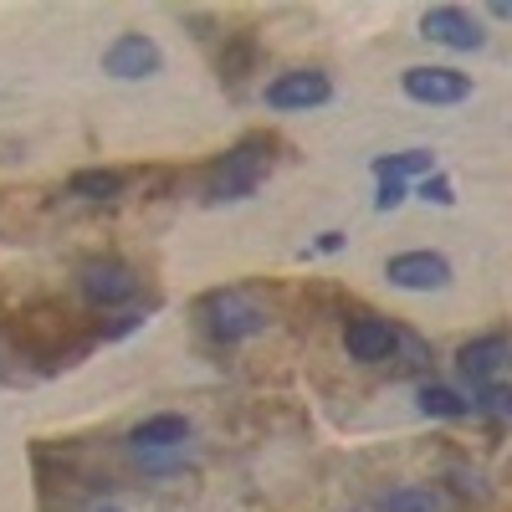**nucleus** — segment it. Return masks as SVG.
<instances>
[{
    "instance_id": "obj_15",
    "label": "nucleus",
    "mask_w": 512,
    "mask_h": 512,
    "mask_svg": "<svg viewBox=\"0 0 512 512\" xmlns=\"http://www.w3.org/2000/svg\"><path fill=\"white\" fill-rule=\"evenodd\" d=\"M420 415H436V420H466V415H472V400L456 395L451 384H420Z\"/></svg>"
},
{
    "instance_id": "obj_4",
    "label": "nucleus",
    "mask_w": 512,
    "mask_h": 512,
    "mask_svg": "<svg viewBox=\"0 0 512 512\" xmlns=\"http://www.w3.org/2000/svg\"><path fill=\"white\" fill-rule=\"evenodd\" d=\"M200 313H205V328L221 338V344H241V338H256L267 328V313L251 303L246 292H231V287H221V292H210L205 303H200Z\"/></svg>"
},
{
    "instance_id": "obj_9",
    "label": "nucleus",
    "mask_w": 512,
    "mask_h": 512,
    "mask_svg": "<svg viewBox=\"0 0 512 512\" xmlns=\"http://www.w3.org/2000/svg\"><path fill=\"white\" fill-rule=\"evenodd\" d=\"M344 354L354 364H390L400 354V328L374 313H359L354 323H344Z\"/></svg>"
},
{
    "instance_id": "obj_7",
    "label": "nucleus",
    "mask_w": 512,
    "mask_h": 512,
    "mask_svg": "<svg viewBox=\"0 0 512 512\" xmlns=\"http://www.w3.org/2000/svg\"><path fill=\"white\" fill-rule=\"evenodd\" d=\"M384 282L400 287V292H441L451 282V262L431 246H415V251H395L384 262Z\"/></svg>"
},
{
    "instance_id": "obj_20",
    "label": "nucleus",
    "mask_w": 512,
    "mask_h": 512,
    "mask_svg": "<svg viewBox=\"0 0 512 512\" xmlns=\"http://www.w3.org/2000/svg\"><path fill=\"white\" fill-rule=\"evenodd\" d=\"M139 323H144V313H123V318L103 323V328H98V338H123V333H134Z\"/></svg>"
},
{
    "instance_id": "obj_10",
    "label": "nucleus",
    "mask_w": 512,
    "mask_h": 512,
    "mask_svg": "<svg viewBox=\"0 0 512 512\" xmlns=\"http://www.w3.org/2000/svg\"><path fill=\"white\" fill-rule=\"evenodd\" d=\"M507 354H512V349H507V338H502V333L472 338V344H461V349H456V374L472 384V395H477V390H487V384L502 379Z\"/></svg>"
},
{
    "instance_id": "obj_18",
    "label": "nucleus",
    "mask_w": 512,
    "mask_h": 512,
    "mask_svg": "<svg viewBox=\"0 0 512 512\" xmlns=\"http://www.w3.org/2000/svg\"><path fill=\"white\" fill-rule=\"evenodd\" d=\"M512 410V395L502 390V384H487V390H477V400H472V415H507Z\"/></svg>"
},
{
    "instance_id": "obj_6",
    "label": "nucleus",
    "mask_w": 512,
    "mask_h": 512,
    "mask_svg": "<svg viewBox=\"0 0 512 512\" xmlns=\"http://www.w3.org/2000/svg\"><path fill=\"white\" fill-rule=\"evenodd\" d=\"M164 67V52L149 31H118L108 47H103V72L118 82H144Z\"/></svg>"
},
{
    "instance_id": "obj_11",
    "label": "nucleus",
    "mask_w": 512,
    "mask_h": 512,
    "mask_svg": "<svg viewBox=\"0 0 512 512\" xmlns=\"http://www.w3.org/2000/svg\"><path fill=\"white\" fill-rule=\"evenodd\" d=\"M134 441L139 451H175V446H185L190 441V420L185 415H175V410H164V415H149V420H139L134 425Z\"/></svg>"
},
{
    "instance_id": "obj_14",
    "label": "nucleus",
    "mask_w": 512,
    "mask_h": 512,
    "mask_svg": "<svg viewBox=\"0 0 512 512\" xmlns=\"http://www.w3.org/2000/svg\"><path fill=\"white\" fill-rule=\"evenodd\" d=\"M251 67H256V36L251 31H231L226 47H221V82H231V88H236Z\"/></svg>"
},
{
    "instance_id": "obj_17",
    "label": "nucleus",
    "mask_w": 512,
    "mask_h": 512,
    "mask_svg": "<svg viewBox=\"0 0 512 512\" xmlns=\"http://www.w3.org/2000/svg\"><path fill=\"white\" fill-rule=\"evenodd\" d=\"M415 195L425 205H456V190H451V180L441 175V169H436V175H425V180H415Z\"/></svg>"
},
{
    "instance_id": "obj_5",
    "label": "nucleus",
    "mask_w": 512,
    "mask_h": 512,
    "mask_svg": "<svg viewBox=\"0 0 512 512\" xmlns=\"http://www.w3.org/2000/svg\"><path fill=\"white\" fill-rule=\"evenodd\" d=\"M262 98L272 113H308V108H323L333 98V77L323 67H292V72H277L267 82Z\"/></svg>"
},
{
    "instance_id": "obj_22",
    "label": "nucleus",
    "mask_w": 512,
    "mask_h": 512,
    "mask_svg": "<svg viewBox=\"0 0 512 512\" xmlns=\"http://www.w3.org/2000/svg\"><path fill=\"white\" fill-rule=\"evenodd\" d=\"M93 512H118V507H93Z\"/></svg>"
},
{
    "instance_id": "obj_2",
    "label": "nucleus",
    "mask_w": 512,
    "mask_h": 512,
    "mask_svg": "<svg viewBox=\"0 0 512 512\" xmlns=\"http://www.w3.org/2000/svg\"><path fill=\"white\" fill-rule=\"evenodd\" d=\"M77 287L93 308L108 313V308H128L139 297V272L128 262H118V256H93V262L77 267Z\"/></svg>"
},
{
    "instance_id": "obj_21",
    "label": "nucleus",
    "mask_w": 512,
    "mask_h": 512,
    "mask_svg": "<svg viewBox=\"0 0 512 512\" xmlns=\"http://www.w3.org/2000/svg\"><path fill=\"white\" fill-rule=\"evenodd\" d=\"M338 246H344V231H323L318 236V251H338Z\"/></svg>"
},
{
    "instance_id": "obj_13",
    "label": "nucleus",
    "mask_w": 512,
    "mask_h": 512,
    "mask_svg": "<svg viewBox=\"0 0 512 512\" xmlns=\"http://www.w3.org/2000/svg\"><path fill=\"white\" fill-rule=\"evenodd\" d=\"M67 195L72 200H118L123 195V175H118V169H103V164L77 169V175L67 180Z\"/></svg>"
},
{
    "instance_id": "obj_3",
    "label": "nucleus",
    "mask_w": 512,
    "mask_h": 512,
    "mask_svg": "<svg viewBox=\"0 0 512 512\" xmlns=\"http://www.w3.org/2000/svg\"><path fill=\"white\" fill-rule=\"evenodd\" d=\"M400 88L410 103H425V108H451V103H466L472 98V77L461 67H441V62H415L400 72Z\"/></svg>"
},
{
    "instance_id": "obj_19",
    "label": "nucleus",
    "mask_w": 512,
    "mask_h": 512,
    "mask_svg": "<svg viewBox=\"0 0 512 512\" xmlns=\"http://www.w3.org/2000/svg\"><path fill=\"white\" fill-rule=\"evenodd\" d=\"M410 200V185L400 180H379V195H374V210H400Z\"/></svg>"
},
{
    "instance_id": "obj_8",
    "label": "nucleus",
    "mask_w": 512,
    "mask_h": 512,
    "mask_svg": "<svg viewBox=\"0 0 512 512\" xmlns=\"http://www.w3.org/2000/svg\"><path fill=\"white\" fill-rule=\"evenodd\" d=\"M420 36L436 41V47H451V52H482L487 47V26L466 6H431L420 16Z\"/></svg>"
},
{
    "instance_id": "obj_16",
    "label": "nucleus",
    "mask_w": 512,
    "mask_h": 512,
    "mask_svg": "<svg viewBox=\"0 0 512 512\" xmlns=\"http://www.w3.org/2000/svg\"><path fill=\"white\" fill-rule=\"evenodd\" d=\"M379 512H441V497L431 487H395L379 497Z\"/></svg>"
},
{
    "instance_id": "obj_1",
    "label": "nucleus",
    "mask_w": 512,
    "mask_h": 512,
    "mask_svg": "<svg viewBox=\"0 0 512 512\" xmlns=\"http://www.w3.org/2000/svg\"><path fill=\"white\" fill-rule=\"evenodd\" d=\"M272 169V139L267 134H246L231 144L216 164L205 169V200H246Z\"/></svg>"
},
{
    "instance_id": "obj_12",
    "label": "nucleus",
    "mask_w": 512,
    "mask_h": 512,
    "mask_svg": "<svg viewBox=\"0 0 512 512\" xmlns=\"http://www.w3.org/2000/svg\"><path fill=\"white\" fill-rule=\"evenodd\" d=\"M374 175L379 180H425V175H436V154L431 149H400V154H379L374 159Z\"/></svg>"
}]
</instances>
